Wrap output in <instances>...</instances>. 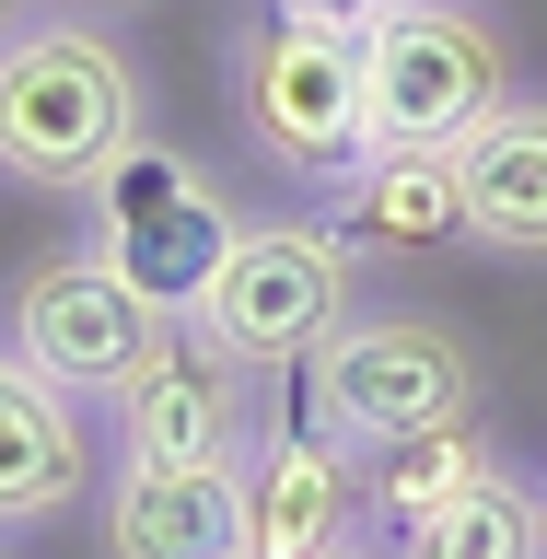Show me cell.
<instances>
[{
  "label": "cell",
  "instance_id": "obj_1",
  "mask_svg": "<svg viewBox=\"0 0 547 559\" xmlns=\"http://www.w3.org/2000/svg\"><path fill=\"white\" fill-rule=\"evenodd\" d=\"M222 82H234V129L245 152L292 187H338L373 152V94H361V35L304 24V12H234L222 24Z\"/></svg>",
  "mask_w": 547,
  "mask_h": 559
},
{
  "label": "cell",
  "instance_id": "obj_2",
  "mask_svg": "<svg viewBox=\"0 0 547 559\" xmlns=\"http://www.w3.org/2000/svg\"><path fill=\"white\" fill-rule=\"evenodd\" d=\"M140 140V70L129 47L82 12L0 35V175L12 187H94L117 152Z\"/></svg>",
  "mask_w": 547,
  "mask_h": 559
},
{
  "label": "cell",
  "instance_id": "obj_3",
  "mask_svg": "<svg viewBox=\"0 0 547 559\" xmlns=\"http://www.w3.org/2000/svg\"><path fill=\"white\" fill-rule=\"evenodd\" d=\"M489 408V373L454 314H419V304H373L349 314L338 338L304 361V419L349 454H384L408 431H454V419Z\"/></svg>",
  "mask_w": 547,
  "mask_h": 559
},
{
  "label": "cell",
  "instance_id": "obj_4",
  "mask_svg": "<svg viewBox=\"0 0 547 559\" xmlns=\"http://www.w3.org/2000/svg\"><path fill=\"white\" fill-rule=\"evenodd\" d=\"M82 210H94V257L129 280L164 326H199L210 314V280H222V257H234L245 210L222 199V175H210L187 140L140 129L129 152L82 187Z\"/></svg>",
  "mask_w": 547,
  "mask_h": 559
},
{
  "label": "cell",
  "instance_id": "obj_5",
  "mask_svg": "<svg viewBox=\"0 0 547 559\" xmlns=\"http://www.w3.org/2000/svg\"><path fill=\"white\" fill-rule=\"evenodd\" d=\"M349 314H361V245L326 210H269V222L234 234V257L210 280V314L187 338H210L245 373H304Z\"/></svg>",
  "mask_w": 547,
  "mask_h": 559
},
{
  "label": "cell",
  "instance_id": "obj_6",
  "mask_svg": "<svg viewBox=\"0 0 547 559\" xmlns=\"http://www.w3.org/2000/svg\"><path fill=\"white\" fill-rule=\"evenodd\" d=\"M361 94H373V152H466L513 105V59L466 0H408L396 24L361 35Z\"/></svg>",
  "mask_w": 547,
  "mask_h": 559
},
{
  "label": "cell",
  "instance_id": "obj_7",
  "mask_svg": "<svg viewBox=\"0 0 547 559\" xmlns=\"http://www.w3.org/2000/svg\"><path fill=\"white\" fill-rule=\"evenodd\" d=\"M164 338L175 326L105 269L94 245H59V257H35V269L12 280V349H24L47 384H70V396H129L140 361Z\"/></svg>",
  "mask_w": 547,
  "mask_h": 559
},
{
  "label": "cell",
  "instance_id": "obj_8",
  "mask_svg": "<svg viewBox=\"0 0 547 559\" xmlns=\"http://www.w3.org/2000/svg\"><path fill=\"white\" fill-rule=\"evenodd\" d=\"M257 384L245 361H222L210 338H187L175 326L152 361H140V384L117 396V454H140V466H245L257 454Z\"/></svg>",
  "mask_w": 547,
  "mask_h": 559
},
{
  "label": "cell",
  "instance_id": "obj_9",
  "mask_svg": "<svg viewBox=\"0 0 547 559\" xmlns=\"http://www.w3.org/2000/svg\"><path fill=\"white\" fill-rule=\"evenodd\" d=\"M373 536V454L326 443L314 419H269L245 454V559H326Z\"/></svg>",
  "mask_w": 547,
  "mask_h": 559
},
{
  "label": "cell",
  "instance_id": "obj_10",
  "mask_svg": "<svg viewBox=\"0 0 547 559\" xmlns=\"http://www.w3.org/2000/svg\"><path fill=\"white\" fill-rule=\"evenodd\" d=\"M82 489H94V419H82V396L47 384L24 349L0 338V536L59 524Z\"/></svg>",
  "mask_w": 547,
  "mask_h": 559
},
{
  "label": "cell",
  "instance_id": "obj_11",
  "mask_svg": "<svg viewBox=\"0 0 547 559\" xmlns=\"http://www.w3.org/2000/svg\"><path fill=\"white\" fill-rule=\"evenodd\" d=\"M105 559H245V466H140V454H117Z\"/></svg>",
  "mask_w": 547,
  "mask_h": 559
},
{
  "label": "cell",
  "instance_id": "obj_12",
  "mask_svg": "<svg viewBox=\"0 0 547 559\" xmlns=\"http://www.w3.org/2000/svg\"><path fill=\"white\" fill-rule=\"evenodd\" d=\"M454 187H466V245H489V257H547V105L513 94L454 152Z\"/></svg>",
  "mask_w": 547,
  "mask_h": 559
},
{
  "label": "cell",
  "instance_id": "obj_13",
  "mask_svg": "<svg viewBox=\"0 0 547 559\" xmlns=\"http://www.w3.org/2000/svg\"><path fill=\"white\" fill-rule=\"evenodd\" d=\"M326 222H338L349 245H396V257L466 245V187H454V152H361V164L326 187Z\"/></svg>",
  "mask_w": 547,
  "mask_h": 559
},
{
  "label": "cell",
  "instance_id": "obj_14",
  "mask_svg": "<svg viewBox=\"0 0 547 559\" xmlns=\"http://www.w3.org/2000/svg\"><path fill=\"white\" fill-rule=\"evenodd\" d=\"M396 559H547V489H524L513 466H478L443 513L396 524Z\"/></svg>",
  "mask_w": 547,
  "mask_h": 559
},
{
  "label": "cell",
  "instance_id": "obj_15",
  "mask_svg": "<svg viewBox=\"0 0 547 559\" xmlns=\"http://www.w3.org/2000/svg\"><path fill=\"white\" fill-rule=\"evenodd\" d=\"M478 466H501V454H489V419H454V431H408V443H384V454H373V524L396 536V524L443 513Z\"/></svg>",
  "mask_w": 547,
  "mask_h": 559
},
{
  "label": "cell",
  "instance_id": "obj_16",
  "mask_svg": "<svg viewBox=\"0 0 547 559\" xmlns=\"http://www.w3.org/2000/svg\"><path fill=\"white\" fill-rule=\"evenodd\" d=\"M280 12H304V24H338V35H373V24H396L408 0H280Z\"/></svg>",
  "mask_w": 547,
  "mask_h": 559
},
{
  "label": "cell",
  "instance_id": "obj_17",
  "mask_svg": "<svg viewBox=\"0 0 547 559\" xmlns=\"http://www.w3.org/2000/svg\"><path fill=\"white\" fill-rule=\"evenodd\" d=\"M326 559H396V536L373 524V536H349V548H326Z\"/></svg>",
  "mask_w": 547,
  "mask_h": 559
},
{
  "label": "cell",
  "instance_id": "obj_18",
  "mask_svg": "<svg viewBox=\"0 0 547 559\" xmlns=\"http://www.w3.org/2000/svg\"><path fill=\"white\" fill-rule=\"evenodd\" d=\"M47 12H82V24H94V12H140V0H47Z\"/></svg>",
  "mask_w": 547,
  "mask_h": 559
},
{
  "label": "cell",
  "instance_id": "obj_19",
  "mask_svg": "<svg viewBox=\"0 0 547 559\" xmlns=\"http://www.w3.org/2000/svg\"><path fill=\"white\" fill-rule=\"evenodd\" d=\"M12 12H24V0H0V35H12Z\"/></svg>",
  "mask_w": 547,
  "mask_h": 559
},
{
  "label": "cell",
  "instance_id": "obj_20",
  "mask_svg": "<svg viewBox=\"0 0 547 559\" xmlns=\"http://www.w3.org/2000/svg\"><path fill=\"white\" fill-rule=\"evenodd\" d=\"M0 559H12V548H0Z\"/></svg>",
  "mask_w": 547,
  "mask_h": 559
}]
</instances>
